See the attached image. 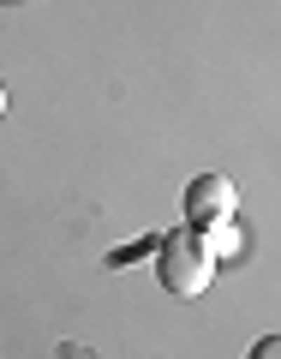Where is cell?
I'll use <instances>...</instances> for the list:
<instances>
[{"instance_id":"1","label":"cell","mask_w":281,"mask_h":359,"mask_svg":"<svg viewBox=\"0 0 281 359\" xmlns=\"http://www.w3.org/2000/svg\"><path fill=\"white\" fill-rule=\"evenodd\" d=\"M156 276H162V287H167V294L198 299V294L210 287V276H216V257H210L204 233H198V228L167 233V240L156 245Z\"/></svg>"},{"instance_id":"2","label":"cell","mask_w":281,"mask_h":359,"mask_svg":"<svg viewBox=\"0 0 281 359\" xmlns=\"http://www.w3.org/2000/svg\"><path fill=\"white\" fill-rule=\"evenodd\" d=\"M233 180H221V174H198L192 186H186V222H192L198 233L204 228H216V222H228L233 216Z\"/></svg>"},{"instance_id":"3","label":"cell","mask_w":281,"mask_h":359,"mask_svg":"<svg viewBox=\"0 0 281 359\" xmlns=\"http://www.w3.org/2000/svg\"><path fill=\"white\" fill-rule=\"evenodd\" d=\"M204 245H210V257H233V252H240V228H233V216L216 222V228H204Z\"/></svg>"},{"instance_id":"4","label":"cell","mask_w":281,"mask_h":359,"mask_svg":"<svg viewBox=\"0 0 281 359\" xmlns=\"http://www.w3.org/2000/svg\"><path fill=\"white\" fill-rule=\"evenodd\" d=\"M245 359H281V335H263V341H257Z\"/></svg>"},{"instance_id":"5","label":"cell","mask_w":281,"mask_h":359,"mask_svg":"<svg viewBox=\"0 0 281 359\" xmlns=\"http://www.w3.org/2000/svg\"><path fill=\"white\" fill-rule=\"evenodd\" d=\"M0 114H6V90H0Z\"/></svg>"}]
</instances>
